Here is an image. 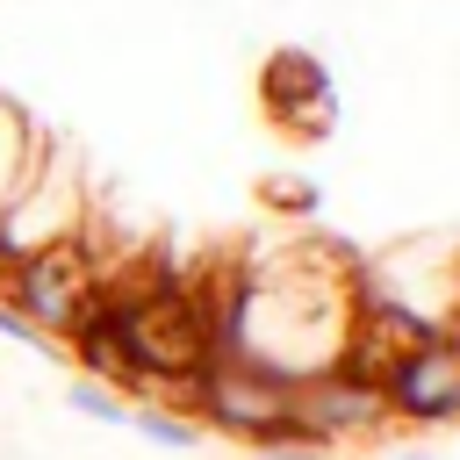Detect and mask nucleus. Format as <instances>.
Segmentation results:
<instances>
[{
    "label": "nucleus",
    "instance_id": "nucleus-1",
    "mask_svg": "<svg viewBox=\"0 0 460 460\" xmlns=\"http://www.w3.org/2000/svg\"><path fill=\"white\" fill-rule=\"evenodd\" d=\"M172 410H187L201 431H223V438H237V446H316L309 431H302V417H295V374H280V367H266V359H208L180 395H172ZM331 453V446H323Z\"/></svg>",
    "mask_w": 460,
    "mask_h": 460
},
{
    "label": "nucleus",
    "instance_id": "nucleus-2",
    "mask_svg": "<svg viewBox=\"0 0 460 460\" xmlns=\"http://www.w3.org/2000/svg\"><path fill=\"white\" fill-rule=\"evenodd\" d=\"M101 273H108V266H101L93 237L79 230V237H58V244L0 266V302H7L14 316H29L43 338H65L72 316L86 309V295L101 288Z\"/></svg>",
    "mask_w": 460,
    "mask_h": 460
},
{
    "label": "nucleus",
    "instance_id": "nucleus-3",
    "mask_svg": "<svg viewBox=\"0 0 460 460\" xmlns=\"http://www.w3.org/2000/svg\"><path fill=\"white\" fill-rule=\"evenodd\" d=\"M86 230V187L72 172V158L58 144L36 151V165L14 180V194L0 201V266L58 244V237H79Z\"/></svg>",
    "mask_w": 460,
    "mask_h": 460
},
{
    "label": "nucleus",
    "instance_id": "nucleus-4",
    "mask_svg": "<svg viewBox=\"0 0 460 460\" xmlns=\"http://www.w3.org/2000/svg\"><path fill=\"white\" fill-rule=\"evenodd\" d=\"M381 395H388L395 424H410V431H453L460 424V345L446 331L424 338V345H402L381 367Z\"/></svg>",
    "mask_w": 460,
    "mask_h": 460
},
{
    "label": "nucleus",
    "instance_id": "nucleus-5",
    "mask_svg": "<svg viewBox=\"0 0 460 460\" xmlns=\"http://www.w3.org/2000/svg\"><path fill=\"white\" fill-rule=\"evenodd\" d=\"M259 101H266L273 129L295 137V144H323V137L338 129V79H331V65H323L316 50H302V43H288V50H273V58L259 65Z\"/></svg>",
    "mask_w": 460,
    "mask_h": 460
},
{
    "label": "nucleus",
    "instance_id": "nucleus-6",
    "mask_svg": "<svg viewBox=\"0 0 460 460\" xmlns=\"http://www.w3.org/2000/svg\"><path fill=\"white\" fill-rule=\"evenodd\" d=\"M295 417H302V431H309L316 446H331V453H338V446H359V438H381V431L395 424L381 381H359V374H345L338 359L295 381Z\"/></svg>",
    "mask_w": 460,
    "mask_h": 460
},
{
    "label": "nucleus",
    "instance_id": "nucleus-7",
    "mask_svg": "<svg viewBox=\"0 0 460 460\" xmlns=\"http://www.w3.org/2000/svg\"><path fill=\"white\" fill-rule=\"evenodd\" d=\"M129 431H137L144 446H158V453H194V446H201V424H194L187 410H172V402H137V410H129Z\"/></svg>",
    "mask_w": 460,
    "mask_h": 460
},
{
    "label": "nucleus",
    "instance_id": "nucleus-8",
    "mask_svg": "<svg viewBox=\"0 0 460 460\" xmlns=\"http://www.w3.org/2000/svg\"><path fill=\"white\" fill-rule=\"evenodd\" d=\"M65 402H72L79 417H93V424H129V410H137L122 388H108V381H93V374H72V381H65Z\"/></svg>",
    "mask_w": 460,
    "mask_h": 460
},
{
    "label": "nucleus",
    "instance_id": "nucleus-9",
    "mask_svg": "<svg viewBox=\"0 0 460 460\" xmlns=\"http://www.w3.org/2000/svg\"><path fill=\"white\" fill-rule=\"evenodd\" d=\"M259 201L280 208V216H316L323 208V187L302 180V172H273V180H259Z\"/></svg>",
    "mask_w": 460,
    "mask_h": 460
},
{
    "label": "nucleus",
    "instance_id": "nucleus-10",
    "mask_svg": "<svg viewBox=\"0 0 460 460\" xmlns=\"http://www.w3.org/2000/svg\"><path fill=\"white\" fill-rule=\"evenodd\" d=\"M0 338H7V345H22V352H58V338H43V331H36L29 316H14L7 302H0Z\"/></svg>",
    "mask_w": 460,
    "mask_h": 460
},
{
    "label": "nucleus",
    "instance_id": "nucleus-11",
    "mask_svg": "<svg viewBox=\"0 0 460 460\" xmlns=\"http://www.w3.org/2000/svg\"><path fill=\"white\" fill-rule=\"evenodd\" d=\"M259 460H331L323 446H259Z\"/></svg>",
    "mask_w": 460,
    "mask_h": 460
},
{
    "label": "nucleus",
    "instance_id": "nucleus-12",
    "mask_svg": "<svg viewBox=\"0 0 460 460\" xmlns=\"http://www.w3.org/2000/svg\"><path fill=\"white\" fill-rule=\"evenodd\" d=\"M446 338H453V345H460V302H453V309H446Z\"/></svg>",
    "mask_w": 460,
    "mask_h": 460
},
{
    "label": "nucleus",
    "instance_id": "nucleus-13",
    "mask_svg": "<svg viewBox=\"0 0 460 460\" xmlns=\"http://www.w3.org/2000/svg\"><path fill=\"white\" fill-rule=\"evenodd\" d=\"M402 460H438V453H402Z\"/></svg>",
    "mask_w": 460,
    "mask_h": 460
}]
</instances>
